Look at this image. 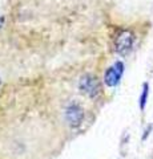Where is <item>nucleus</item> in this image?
I'll use <instances>...</instances> for the list:
<instances>
[{"instance_id": "obj_5", "label": "nucleus", "mask_w": 153, "mask_h": 159, "mask_svg": "<svg viewBox=\"0 0 153 159\" xmlns=\"http://www.w3.org/2000/svg\"><path fill=\"white\" fill-rule=\"evenodd\" d=\"M148 84H144V86H142V93H141V97H140V109L141 110H144L145 109V105H146V99H148Z\"/></svg>"}, {"instance_id": "obj_4", "label": "nucleus", "mask_w": 153, "mask_h": 159, "mask_svg": "<svg viewBox=\"0 0 153 159\" xmlns=\"http://www.w3.org/2000/svg\"><path fill=\"white\" fill-rule=\"evenodd\" d=\"M84 118V111L77 103H72L65 110V119L71 126H79Z\"/></svg>"}, {"instance_id": "obj_3", "label": "nucleus", "mask_w": 153, "mask_h": 159, "mask_svg": "<svg viewBox=\"0 0 153 159\" xmlns=\"http://www.w3.org/2000/svg\"><path fill=\"white\" fill-rule=\"evenodd\" d=\"M124 73V64L121 61H117L115 65L108 68L105 72V77H104V82L108 86H116L121 80V76Z\"/></svg>"}, {"instance_id": "obj_2", "label": "nucleus", "mask_w": 153, "mask_h": 159, "mask_svg": "<svg viewBox=\"0 0 153 159\" xmlns=\"http://www.w3.org/2000/svg\"><path fill=\"white\" fill-rule=\"evenodd\" d=\"M79 88H80L81 93L87 94V96L91 98L97 97L98 93H100V84H98L97 78L91 76V74H87V76H83L80 78Z\"/></svg>"}, {"instance_id": "obj_1", "label": "nucleus", "mask_w": 153, "mask_h": 159, "mask_svg": "<svg viewBox=\"0 0 153 159\" xmlns=\"http://www.w3.org/2000/svg\"><path fill=\"white\" fill-rule=\"evenodd\" d=\"M133 43H135V36L131 31H121L120 33H117V36L115 39V51L121 54V56H125L131 52V49L133 47Z\"/></svg>"}, {"instance_id": "obj_6", "label": "nucleus", "mask_w": 153, "mask_h": 159, "mask_svg": "<svg viewBox=\"0 0 153 159\" xmlns=\"http://www.w3.org/2000/svg\"><path fill=\"white\" fill-rule=\"evenodd\" d=\"M2 21H3V20H0V25H2Z\"/></svg>"}]
</instances>
